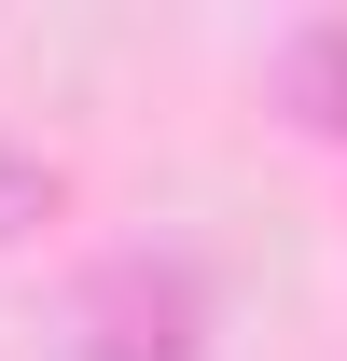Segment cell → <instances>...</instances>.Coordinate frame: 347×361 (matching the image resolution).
<instances>
[{"mask_svg":"<svg viewBox=\"0 0 347 361\" xmlns=\"http://www.w3.org/2000/svg\"><path fill=\"white\" fill-rule=\"evenodd\" d=\"M70 361H209V292H195V264H167V250L97 264L84 306H70Z\"/></svg>","mask_w":347,"mask_h":361,"instance_id":"1","label":"cell"},{"mask_svg":"<svg viewBox=\"0 0 347 361\" xmlns=\"http://www.w3.org/2000/svg\"><path fill=\"white\" fill-rule=\"evenodd\" d=\"M42 195H56V180L28 167V153H14V139H0V236H14V223H42Z\"/></svg>","mask_w":347,"mask_h":361,"instance_id":"3","label":"cell"},{"mask_svg":"<svg viewBox=\"0 0 347 361\" xmlns=\"http://www.w3.org/2000/svg\"><path fill=\"white\" fill-rule=\"evenodd\" d=\"M278 84H292L305 126H334V139H347V28H292V42H278Z\"/></svg>","mask_w":347,"mask_h":361,"instance_id":"2","label":"cell"}]
</instances>
